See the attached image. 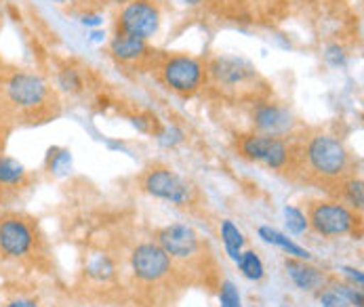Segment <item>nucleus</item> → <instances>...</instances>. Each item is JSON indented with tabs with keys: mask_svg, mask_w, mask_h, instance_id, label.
<instances>
[{
	"mask_svg": "<svg viewBox=\"0 0 364 307\" xmlns=\"http://www.w3.org/2000/svg\"><path fill=\"white\" fill-rule=\"evenodd\" d=\"M139 183L146 194L160 200H168L177 206H188L194 203V188L164 164L148 166L139 177Z\"/></svg>",
	"mask_w": 364,
	"mask_h": 307,
	"instance_id": "obj_7",
	"label": "nucleus"
},
{
	"mask_svg": "<svg viewBox=\"0 0 364 307\" xmlns=\"http://www.w3.org/2000/svg\"><path fill=\"white\" fill-rule=\"evenodd\" d=\"M354 175V158L341 139L318 133L299 146L297 177H301L306 183H312L335 196L337 190Z\"/></svg>",
	"mask_w": 364,
	"mask_h": 307,
	"instance_id": "obj_2",
	"label": "nucleus"
},
{
	"mask_svg": "<svg viewBox=\"0 0 364 307\" xmlns=\"http://www.w3.org/2000/svg\"><path fill=\"white\" fill-rule=\"evenodd\" d=\"M57 87L65 93H80L85 89L82 74L76 68H63L57 74Z\"/></svg>",
	"mask_w": 364,
	"mask_h": 307,
	"instance_id": "obj_18",
	"label": "nucleus"
},
{
	"mask_svg": "<svg viewBox=\"0 0 364 307\" xmlns=\"http://www.w3.org/2000/svg\"><path fill=\"white\" fill-rule=\"evenodd\" d=\"M109 53L118 63L124 65H141L144 61L150 59L152 49L148 47L146 41L127 36V34H116L109 43Z\"/></svg>",
	"mask_w": 364,
	"mask_h": 307,
	"instance_id": "obj_12",
	"label": "nucleus"
},
{
	"mask_svg": "<svg viewBox=\"0 0 364 307\" xmlns=\"http://www.w3.org/2000/svg\"><path fill=\"white\" fill-rule=\"evenodd\" d=\"M320 303L324 307H352L339 293H335L333 289L320 293Z\"/></svg>",
	"mask_w": 364,
	"mask_h": 307,
	"instance_id": "obj_25",
	"label": "nucleus"
},
{
	"mask_svg": "<svg viewBox=\"0 0 364 307\" xmlns=\"http://www.w3.org/2000/svg\"><path fill=\"white\" fill-rule=\"evenodd\" d=\"M28 181H30V175L26 166L15 158L0 154V194L19 192L28 185Z\"/></svg>",
	"mask_w": 364,
	"mask_h": 307,
	"instance_id": "obj_14",
	"label": "nucleus"
},
{
	"mask_svg": "<svg viewBox=\"0 0 364 307\" xmlns=\"http://www.w3.org/2000/svg\"><path fill=\"white\" fill-rule=\"evenodd\" d=\"M253 122L261 135L284 137L293 126V116L289 109H284L276 103H263V105L255 107Z\"/></svg>",
	"mask_w": 364,
	"mask_h": 307,
	"instance_id": "obj_11",
	"label": "nucleus"
},
{
	"mask_svg": "<svg viewBox=\"0 0 364 307\" xmlns=\"http://www.w3.org/2000/svg\"><path fill=\"white\" fill-rule=\"evenodd\" d=\"M221 238H223V244H225L228 255L232 257L234 261H238L240 255H242L240 249H242V244H245V236H242V232H240L230 219L221 221Z\"/></svg>",
	"mask_w": 364,
	"mask_h": 307,
	"instance_id": "obj_17",
	"label": "nucleus"
},
{
	"mask_svg": "<svg viewBox=\"0 0 364 307\" xmlns=\"http://www.w3.org/2000/svg\"><path fill=\"white\" fill-rule=\"evenodd\" d=\"M276 137H269V135H261V133H253V135H242L238 139V150L245 158L249 160H259L263 162L265 156L269 152L272 144H274Z\"/></svg>",
	"mask_w": 364,
	"mask_h": 307,
	"instance_id": "obj_15",
	"label": "nucleus"
},
{
	"mask_svg": "<svg viewBox=\"0 0 364 307\" xmlns=\"http://www.w3.org/2000/svg\"><path fill=\"white\" fill-rule=\"evenodd\" d=\"M41 234L34 219L21 212L0 215V257L9 261H26L38 253Z\"/></svg>",
	"mask_w": 364,
	"mask_h": 307,
	"instance_id": "obj_3",
	"label": "nucleus"
},
{
	"mask_svg": "<svg viewBox=\"0 0 364 307\" xmlns=\"http://www.w3.org/2000/svg\"><path fill=\"white\" fill-rule=\"evenodd\" d=\"M72 166V156L68 150H49V156H47V168L51 171L53 175H63L68 173Z\"/></svg>",
	"mask_w": 364,
	"mask_h": 307,
	"instance_id": "obj_20",
	"label": "nucleus"
},
{
	"mask_svg": "<svg viewBox=\"0 0 364 307\" xmlns=\"http://www.w3.org/2000/svg\"><path fill=\"white\" fill-rule=\"evenodd\" d=\"M284 267H287L291 280H293L301 291H316V289H322L324 282H326V276H324L320 269L308 265L304 259L291 257V259L284 261Z\"/></svg>",
	"mask_w": 364,
	"mask_h": 307,
	"instance_id": "obj_13",
	"label": "nucleus"
},
{
	"mask_svg": "<svg viewBox=\"0 0 364 307\" xmlns=\"http://www.w3.org/2000/svg\"><path fill=\"white\" fill-rule=\"evenodd\" d=\"M160 82L179 95H192L207 82V68L190 55H171L158 68Z\"/></svg>",
	"mask_w": 364,
	"mask_h": 307,
	"instance_id": "obj_5",
	"label": "nucleus"
},
{
	"mask_svg": "<svg viewBox=\"0 0 364 307\" xmlns=\"http://www.w3.org/2000/svg\"><path fill=\"white\" fill-rule=\"evenodd\" d=\"M0 198H2V194H0Z\"/></svg>",
	"mask_w": 364,
	"mask_h": 307,
	"instance_id": "obj_35",
	"label": "nucleus"
},
{
	"mask_svg": "<svg viewBox=\"0 0 364 307\" xmlns=\"http://www.w3.org/2000/svg\"><path fill=\"white\" fill-rule=\"evenodd\" d=\"M158 247L171 257L173 265L190 267L192 271L205 263V247L198 238V234L188 225H168L158 232Z\"/></svg>",
	"mask_w": 364,
	"mask_h": 307,
	"instance_id": "obj_6",
	"label": "nucleus"
},
{
	"mask_svg": "<svg viewBox=\"0 0 364 307\" xmlns=\"http://www.w3.org/2000/svg\"><path fill=\"white\" fill-rule=\"evenodd\" d=\"M181 2H186V4H200L203 0H181Z\"/></svg>",
	"mask_w": 364,
	"mask_h": 307,
	"instance_id": "obj_30",
	"label": "nucleus"
},
{
	"mask_svg": "<svg viewBox=\"0 0 364 307\" xmlns=\"http://www.w3.org/2000/svg\"><path fill=\"white\" fill-rule=\"evenodd\" d=\"M333 291H335V293H339V295H341V297H343V299H346V301H348L352 307H363V293H360V291H356L354 286H350V284H341V282H339V284H335V286H333Z\"/></svg>",
	"mask_w": 364,
	"mask_h": 307,
	"instance_id": "obj_23",
	"label": "nucleus"
},
{
	"mask_svg": "<svg viewBox=\"0 0 364 307\" xmlns=\"http://www.w3.org/2000/svg\"><path fill=\"white\" fill-rule=\"evenodd\" d=\"M6 307H38V303L32 299H13Z\"/></svg>",
	"mask_w": 364,
	"mask_h": 307,
	"instance_id": "obj_27",
	"label": "nucleus"
},
{
	"mask_svg": "<svg viewBox=\"0 0 364 307\" xmlns=\"http://www.w3.org/2000/svg\"><path fill=\"white\" fill-rule=\"evenodd\" d=\"M158 141L162 146H175V144L183 141V131L175 124H168L162 131H158Z\"/></svg>",
	"mask_w": 364,
	"mask_h": 307,
	"instance_id": "obj_24",
	"label": "nucleus"
},
{
	"mask_svg": "<svg viewBox=\"0 0 364 307\" xmlns=\"http://www.w3.org/2000/svg\"><path fill=\"white\" fill-rule=\"evenodd\" d=\"M308 225L322 236H348L360 232V212L337 200H314L308 206Z\"/></svg>",
	"mask_w": 364,
	"mask_h": 307,
	"instance_id": "obj_4",
	"label": "nucleus"
},
{
	"mask_svg": "<svg viewBox=\"0 0 364 307\" xmlns=\"http://www.w3.org/2000/svg\"><path fill=\"white\" fill-rule=\"evenodd\" d=\"M236 263L240 265L242 274H245L249 280H261V278H263V263H261V259L255 255L253 251L242 253Z\"/></svg>",
	"mask_w": 364,
	"mask_h": 307,
	"instance_id": "obj_19",
	"label": "nucleus"
},
{
	"mask_svg": "<svg viewBox=\"0 0 364 307\" xmlns=\"http://www.w3.org/2000/svg\"><path fill=\"white\" fill-rule=\"evenodd\" d=\"M324 59H326L328 65L339 68V65L346 63V53H343V49H341L339 45H331V47H326V51H324Z\"/></svg>",
	"mask_w": 364,
	"mask_h": 307,
	"instance_id": "obj_26",
	"label": "nucleus"
},
{
	"mask_svg": "<svg viewBox=\"0 0 364 307\" xmlns=\"http://www.w3.org/2000/svg\"><path fill=\"white\" fill-rule=\"evenodd\" d=\"M343 271H348V274H350L352 278H356V280H358V284H363V282H364V276L360 274V271H358V269H350V267H346Z\"/></svg>",
	"mask_w": 364,
	"mask_h": 307,
	"instance_id": "obj_29",
	"label": "nucleus"
},
{
	"mask_svg": "<svg viewBox=\"0 0 364 307\" xmlns=\"http://www.w3.org/2000/svg\"><path fill=\"white\" fill-rule=\"evenodd\" d=\"M160 28V9L154 0H131L118 15L116 34L148 41Z\"/></svg>",
	"mask_w": 364,
	"mask_h": 307,
	"instance_id": "obj_8",
	"label": "nucleus"
},
{
	"mask_svg": "<svg viewBox=\"0 0 364 307\" xmlns=\"http://www.w3.org/2000/svg\"><path fill=\"white\" fill-rule=\"evenodd\" d=\"M0 112L15 122L41 124L59 114V99L41 74L11 70L0 74Z\"/></svg>",
	"mask_w": 364,
	"mask_h": 307,
	"instance_id": "obj_1",
	"label": "nucleus"
},
{
	"mask_svg": "<svg viewBox=\"0 0 364 307\" xmlns=\"http://www.w3.org/2000/svg\"><path fill=\"white\" fill-rule=\"evenodd\" d=\"M0 74H2V65H0Z\"/></svg>",
	"mask_w": 364,
	"mask_h": 307,
	"instance_id": "obj_34",
	"label": "nucleus"
},
{
	"mask_svg": "<svg viewBox=\"0 0 364 307\" xmlns=\"http://www.w3.org/2000/svg\"><path fill=\"white\" fill-rule=\"evenodd\" d=\"M259 236L265 240V242L280 247L282 251H287L289 255H293L295 259H304V261H308V259L312 257L308 251H306V249L297 247L295 242H291L287 236H282L280 232H276V230H272V227H259Z\"/></svg>",
	"mask_w": 364,
	"mask_h": 307,
	"instance_id": "obj_16",
	"label": "nucleus"
},
{
	"mask_svg": "<svg viewBox=\"0 0 364 307\" xmlns=\"http://www.w3.org/2000/svg\"><path fill=\"white\" fill-rule=\"evenodd\" d=\"M55 2H63V0H55Z\"/></svg>",
	"mask_w": 364,
	"mask_h": 307,
	"instance_id": "obj_33",
	"label": "nucleus"
},
{
	"mask_svg": "<svg viewBox=\"0 0 364 307\" xmlns=\"http://www.w3.org/2000/svg\"><path fill=\"white\" fill-rule=\"evenodd\" d=\"M207 76L217 87L223 89H245L257 80L255 68L240 57H217L207 68Z\"/></svg>",
	"mask_w": 364,
	"mask_h": 307,
	"instance_id": "obj_9",
	"label": "nucleus"
},
{
	"mask_svg": "<svg viewBox=\"0 0 364 307\" xmlns=\"http://www.w3.org/2000/svg\"><path fill=\"white\" fill-rule=\"evenodd\" d=\"M133 274L144 282H160L173 271V261L158 244H139L131 255Z\"/></svg>",
	"mask_w": 364,
	"mask_h": 307,
	"instance_id": "obj_10",
	"label": "nucleus"
},
{
	"mask_svg": "<svg viewBox=\"0 0 364 307\" xmlns=\"http://www.w3.org/2000/svg\"><path fill=\"white\" fill-rule=\"evenodd\" d=\"M109 2H118V4H127V2H131V0H109Z\"/></svg>",
	"mask_w": 364,
	"mask_h": 307,
	"instance_id": "obj_32",
	"label": "nucleus"
},
{
	"mask_svg": "<svg viewBox=\"0 0 364 307\" xmlns=\"http://www.w3.org/2000/svg\"><path fill=\"white\" fill-rule=\"evenodd\" d=\"M93 41H102V32H93Z\"/></svg>",
	"mask_w": 364,
	"mask_h": 307,
	"instance_id": "obj_31",
	"label": "nucleus"
},
{
	"mask_svg": "<svg viewBox=\"0 0 364 307\" xmlns=\"http://www.w3.org/2000/svg\"><path fill=\"white\" fill-rule=\"evenodd\" d=\"M219 303L221 307H242L240 306V295L238 289L232 282H223L219 291Z\"/></svg>",
	"mask_w": 364,
	"mask_h": 307,
	"instance_id": "obj_22",
	"label": "nucleus"
},
{
	"mask_svg": "<svg viewBox=\"0 0 364 307\" xmlns=\"http://www.w3.org/2000/svg\"><path fill=\"white\" fill-rule=\"evenodd\" d=\"M284 215H287V225H289V230H291V232H295V234H304V232L308 230V217H306L299 208H295V206H287V208H284Z\"/></svg>",
	"mask_w": 364,
	"mask_h": 307,
	"instance_id": "obj_21",
	"label": "nucleus"
},
{
	"mask_svg": "<svg viewBox=\"0 0 364 307\" xmlns=\"http://www.w3.org/2000/svg\"><path fill=\"white\" fill-rule=\"evenodd\" d=\"M85 26H100L102 23V17L100 15H82V19H80Z\"/></svg>",
	"mask_w": 364,
	"mask_h": 307,
	"instance_id": "obj_28",
	"label": "nucleus"
}]
</instances>
